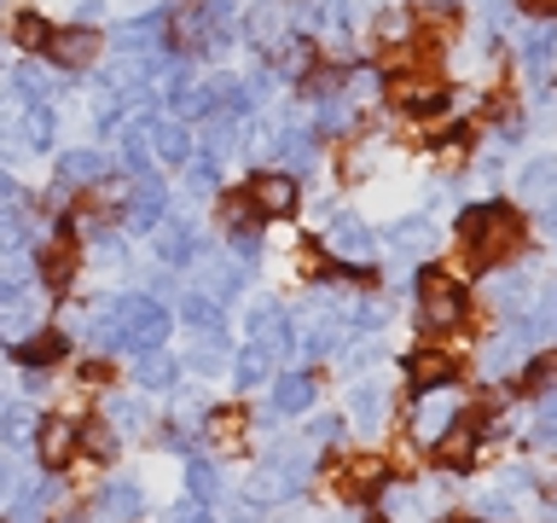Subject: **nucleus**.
<instances>
[{
  "label": "nucleus",
  "mask_w": 557,
  "mask_h": 523,
  "mask_svg": "<svg viewBox=\"0 0 557 523\" xmlns=\"http://www.w3.org/2000/svg\"><path fill=\"white\" fill-rule=\"evenodd\" d=\"M522 244V221L505 204H476L459 216V251L470 262H505Z\"/></svg>",
  "instance_id": "1"
},
{
  "label": "nucleus",
  "mask_w": 557,
  "mask_h": 523,
  "mask_svg": "<svg viewBox=\"0 0 557 523\" xmlns=\"http://www.w3.org/2000/svg\"><path fill=\"white\" fill-rule=\"evenodd\" d=\"M465 320V291L459 279L442 273V268H424L418 273V331H430V338H442Z\"/></svg>",
  "instance_id": "2"
},
{
  "label": "nucleus",
  "mask_w": 557,
  "mask_h": 523,
  "mask_svg": "<svg viewBox=\"0 0 557 523\" xmlns=\"http://www.w3.org/2000/svg\"><path fill=\"white\" fill-rule=\"evenodd\" d=\"M116 308V326H122V343L134 349H163V338H169V308L157 303V296H122V303H111Z\"/></svg>",
  "instance_id": "3"
},
{
  "label": "nucleus",
  "mask_w": 557,
  "mask_h": 523,
  "mask_svg": "<svg viewBox=\"0 0 557 523\" xmlns=\"http://www.w3.org/2000/svg\"><path fill=\"white\" fill-rule=\"evenodd\" d=\"M99 52H104V35L94 24H59V29H47L41 59L59 64V70H94Z\"/></svg>",
  "instance_id": "4"
},
{
  "label": "nucleus",
  "mask_w": 557,
  "mask_h": 523,
  "mask_svg": "<svg viewBox=\"0 0 557 523\" xmlns=\"http://www.w3.org/2000/svg\"><path fill=\"white\" fill-rule=\"evenodd\" d=\"M163 216H169V186L157 181V174H139V181L122 192V221H128L134 233H151Z\"/></svg>",
  "instance_id": "5"
},
{
  "label": "nucleus",
  "mask_w": 557,
  "mask_h": 523,
  "mask_svg": "<svg viewBox=\"0 0 557 523\" xmlns=\"http://www.w3.org/2000/svg\"><path fill=\"white\" fill-rule=\"evenodd\" d=\"M389 99H395L407 117H442V111H447V87L435 82V76H418V70H407V76L389 82Z\"/></svg>",
  "instance_id": "6"
},
{
  "label": "nucleus",
  "mask_w": 557,
  "mask_h": 523,
  "mask_svg": "<svg viewBox=\"0 0 557 523\" xmlns=\"http://www.w3.org/2000/svg\"><path fill=\"white\" fill-rule=\"evenodd\" d=\"M250 343L268 349V355H278V361H290V355H296V326H290V314L278 308V303H256V314H250Z\"/></svg>",
  "instance_id": "7"
},
{
  "label": "nucleus",
  "mask_w": 557,
  "mask_h": 523,
  "mask_svg": "<svg viewBox=\"0 0 557 523\" xmlns=\"http://www.w3.org/2000/svg\"><path fill=\"white\" fill-rule=\"evenodd\" d=\"M76 448H82V425H76V418H64V413L41 418V430H35V453H41L47 471H64L70 460H76Z\"/></svg>",
  "instance_id": "8"
},
{
  "label": "nucleus",
  "mask_w": 557,
  "mask_h": 523,
  "mask_svg": "<svg viewBox=\"0 0 557 523\" xmlns=\"http://www.w3.org/2000/svg\"><path fill=\"white\" fill-rule=\"evenodd\" d=\"M244 198H250L261 209V221H268V216H290V209L302 204V192H296V174L268 169V174H256V181L244 186Z\"/></svg>",
  "instance_id": "9"
},
{
  "label": "nucleus",
  "mask_w": 557,
  "mask_h": 523,
  "mask_svg": "<svg viewBox=\"0 0 557 523\" xmlns=\"http://www.w3.org/2000/svg\"><path fill=\"white\" fill-rule=\"evenodd\" d=\"M191 157H198V139H191L186 122H174V117H151V163H163V169H186Z\"/></svg>",
  "instance_id": "10"
},
{
  "label": "nucleus",
  "mask_w": 557,
  "mask_h": 523,
  "mask_svg": "<svg viewBox=\"0 0 557 523\" xmlns=\"http://www.w3.org/2000/svg\"><path fill=\"white\" fill-rule=\"evenodd\" d=\"M407 378H412V396H435V390H447V384H459V361H453L447 349H412Z\"/></svg>",
  "instance_id": "11"
},
{
  "label": "nucleus",
  "mask_w": 557,
  "mask_h": 523,
  "mask_svg": "<svg viewBox=\"0 0 557 523\" xmlns=\"http://www.w3.org/2000/svg\"><path fill=\"white\" fill-rule=\"evenodd\" d=\"M244 285V268L226 251H198V291L215 296V303H226V296H238Z\"/></svg>",
  "instance_id": "12"
},
{
  "label": "nucleus",
  "mask_w": 557,
  "mask_h": 523,
  "mask_svg": "<svg viewBox=\"0 0 557 523\" xmlns=\"http://www.w3.org/2000/svg\"><path fill=\"white\" fill-rule=\"evenodd\" d=\"M94 512H99L104 523H134L139 512H146V488L128 483V477H111V483L94 495Z\"/></svg>",
  "instance_id": "13"
},
{
  "label": "nucleus",
  "mask_w": 557,
  "mask_h": 523,
  "mask_svg": "<svg viewBox=\"0 0 557 523\" xmlns=\"http://www.w3.org/2000/svg\"><path fill=\"white\" fill-rule=\"evenodd\" d=\"M151 233H157V256H163L169 268H191V262H198V233H191L186 216H163Z\"/></svg>",
  "instance_id": "14"
},
{
  "label": "nucleus",
  "mask_w": 557,
  "mask_h": 523,
  "mask_svg": "<svg viewBox=\"0 0 557 523\" xmlns=\"http://www.w3.org/2000/svg\"><path fill=\"white\" fill-rule=\"evenodd\" d=\"M325 256H337V262L372 256V227H366L360 216H337V221L325 227Z\"/></svg>",
  "instance_id": "15"
},
{
  "label": "nucleus",
  "mask_w": 557,
  "mask_h": 523,
  "mask_svg": "<svg viewBox=\"0 0 557 523\" xmlns=\"http://www.w3.org/2000/svg\"><path fill=\"white\" fill-rule=\"evenodd\" d=\"M435 460H442V471H459V465H470L476 460V418H453V425L435 436Z\"/></svg>",
  "instance_id": "16"
},
{
  "label": "nucleus",
  "mask_w": 557,
  "mask_h": 523,
  "mask_svg": "<svg viewBox=\"0 0 557 523\" xmlns=\"http://www.w3.org/2000/svg\"><path fill=\"white\" fill-rule=\"evenodd\" d=\"M174 378H181V361L163 355V349H139V355H134L139 396H163V390H174Z\"/></svg>",
  "instance_id": "17"
},
{
  "label": "nucleus",
  "mask_w": 557,
  "mask_h": 523,
  "mask_svg": "<svg viewBox=\"0 0 557 523\" xmlns=\"http://www.w3.org/2000/svg\"><path fill=\"white\" fill-rule=\"evenodd\" d=\"M325 477H337V495L343 500H372L383 488V465L377 460H343L337 471H325Z\"/></svg>",
  "instance_id": "18"
},
{
  "label": "nucleus",
  "mask_w": 557,
  "mask_h": 523,
  "mask_svg": "<svg viewBox=\"0 0 557 523\" xmlns=\"http://www.w3.org/2000/svg\"><path fill=\"white\" fill-rule=\"evenodd\" d=\"M52 134H59V117H52L47 99H35L17 111V146L24 151H52Z\"/></svg>",
  "instance_id": "19"
},
{
  "label": "nucleus",
  "mask_w": 557,
  "mask_h": 523,
  "mask_svg": "<svg viewBox=\"0 0 557 523\" xmlns=\"http://www.w3.org/2000/svg\"><path fill=\"white\" fill-rule=\"evenodd\" d=\"M76 268H82V251L70 239H52L41 251V285L47 291H70L76 285Z\"/></svg>",
  "instance_id": "20"
},
{
  "label": "nucleus",
  "mask_w": 557,
  "mask_h": 523,
  "mask_svg": "<svg viewBox=\"0 0 557 523\" xmlns=\"http://www.w3.org/2000/svg\"><path fill=\"white\" fill-rule=\"evenodd\" d=\"M64 349H70V338L47 326V331H29L24 343H12V355H17V366H24V373H41V366L64 361Z\"/></svg>",
  "instance_id": "21"
},
{
  "label": "nucleus",
  "mask_w": 557,
  "mask_h": 523,
  "mask_svg": "<svg viewBox=\"0 0 557 523\" xmlns=\"http://www.w3.org/2000/svg\"><path fill=\"white\" fill-rule=\"evenodd\" d=\"M104 169H111V157L94 151V146L64 151V157H59V186H87V192H94V186L104 181Z\"/></svg>",
  "instance_id": "22"
},
{
  "label": "nucleus",
  "mask_w": 557,
  "mask_h": 523,
  "mask_svg": "<svg viewBox=\"0 0 557 523\" xmlns=\"http://www.w3.org/2000/svg\"><path fill=\"white\" fill-rule=\"evenodd\" d=\"M313 396H320V378H313V373H278V384H273V413H278V418L308 413Z\"/></svg>",
  "instance_id": "23"
},
{
  "label": "nucleus",
  "mask_w": 557,
  "mask_h": 523,
  "mask_svg": "<svg viewBox=\"0 0 557 523\" xmlns=\"http://www.w3.org/2000/svg\"><path fill=\"white\" fill-rule=\"evenodd\" d=\"M273 157H285V174H302V169H313V157H320V134L313 129H278Z\"/></svg>",
  "instance_id": "24"
},
{
  "label": "nucleus",
  "mask_w": 557,
  "mask_h": 523,
  "mask_svg": "<svg viewBox=\"0 0 557 523\" xmlns=\"http://www.w3.org/2000/svg\"><path fill=\"white\" fill-rule=\"evenodd\" d=\"M517 198L522 204H540V209L557 198V157H534V163L517 174Z\"/></svg>",
  "instance_id": "25"
},
{
  "label": "nucleus",
  "mask_w": 557,
  "mask_h": 523,
  "mask_svg": "<svg viewBox=\"0 0 557 523\" xmlns=\"http://www.w3.org/2000/svg\"><path fill=\"white\" fill-rule=\"evenodd\" d=\"M453 418H459V401L435 390L430 401H418V413H412V436H424V442H435V436H442V430L453 425Z\"/></svg>",
  "instance_id": "26"
},
{
  "label": "nucleus",
  "mask_w": 557,
  "mask_h": 523,
  "mask_svg": "<svg viewBox=\"0 0 557 523\" xmlns=\"http://www.w3.org/2000/svg\"><path fill=\"white\" fill-rule=\"evenodd\" d=\"M226 373H233V390H256V384H268L273 355H268V349H256V343H244L238 355L226 361Z\"/></svg>",
  "instance_id": "27"
},
{
  "label": "nucleus",
  "mask_w": 557,
  "mask_h": 523,
  "mask_svg": "<svg viewBox=\"0 0 557 523\" xmlns=\"http://www.w3.org/2000/svg\"><path fill=\"white\" fill-rule=\"evenodd\" d=\"M181 320H186V326H198L203 338H221V331H226L221 303H215V296H203V291H186V296H181Z\"/></svg>",
  "instance_id": "28"
},
{
  "label": "nucleus",
  "mask_w": 557,
  "mask_h": 523,
  "mask_svg": "<svg viewBox=\"0 0 557 523\" xmlns=\"http://www.w3.org/2000/svg\"><path fill=\"white\" fill-rule=\"evenodd\" d=\"M104 425H111V430H146L151 408L139 396H111V401H104Z\"/></svg>",
  "instance_id": "29"
},
{
  "label": "nucleus",
  "mask_w": 557,
  "mask_h": 523,
  "mask_svg": "<svg viewBox=\"0 0 557 523\" xmlns=\"http://www.w3.org/2000/svg\"><path fill=\"white\" fill-rule=\"evenodd\" d=\"M355 425L360 430H372V425H383V413H389V396H383V384H355Z\"/></svg>",
  "instance_id": "30"
},
{
  "label": "nucleus",
  "mask_w": 557,
  "mask_h": 523,
  "mask_svg": "<svg viewBox=\"0 0 557 523\" xmlns=\"http://www.w3.org/2000/svg\"><path fill=\"white\" fill-rule=\"evenodd\" d=\"M186 488H191V500H198V506H215L221 500V471L191 453V460H186Z\"/></svg>",
  "instance_id": "31"
},
{
  "label": "nucleus",
  "mask_w": 557,
  "mask_h": 523,
  "mask_svg": "<svg viewBox=\"0 0 557 523\" xmlns=\"http://www.w3.org/2000/svg\"><path fill=\"white\" fill-rule=\"evenodd\" d=\"M35 430H41L35 408H7V413H0V442H7V448H29Z\"/></svg>",
  "instance_id": "32"
},
{
  "label": "nucleus",
  "mask_w": 557,
  "mask_h": 523,
  "mask_svg": "<svg viewBox=\"0 0 557 523\" xmlns=\"http://www.w3.org/2000/svg\"><path fill=\"white\" fill-rule=\"evenodd\" d=\"M383 239H389V251H395V256H424L435 233H430V221H395Z\"/></svg>",
  "instance_id": "33"
},
{
  "label": "nucleus",
  "mask_w": 557,
  "mask_h": 523,
  "mask_svg": "<svg viewBox=\"0 0 557 523\" xmlns=\"http://www.w3.org/2000/svg\"><path fill=\"white\" fill-rule=\"evenodd\" d=\"M487 296H494V308L529 314V279H522V273H499L494 285H487Z\"/></svg>",
  "instance_id": "34"
},
{
  "label": "nucleus",
  "mask_w": 557,
  "mask_h": 523,
  "mask_svg": "<svg viewBox=\"0 0 557 523\" xmlns=\"http://www.w3.org/2000/svg\"><path fill=\"white\" fill-rule=\"evenodd\" d=\"M181 186H186V198H215V186H221V174L209 157H191V163L181 169Z\"/></svg>",
  "instance_id": "35"
},
{
  "label": "nucleus",
  "mask_w": 557,
  "mask_h": 523,
  "mask_svg": "<svg viewBox=\"0 0 557 523\" xmlns=\"http://www.w3.org/2000/svg\"><path fill=\"white\" fill-rule=\"evenodd\" d=\"M552 59H557V24H540L529 41H522V64H529V70H546Z\"/></svg>",
  "instance_id": "36"
},
{
  "label": "nucleus",
  "mask_w": 557,
  "mask_h": 523,
  "mask_svg": "<svg viewBox=\"0 0 557 523\" xmlns=\"http://www.w3.org/2000/svg\"><path fill=\"white\" fill-rule=\"evenodd\" d=\"M12 47L41 52V47H47V17H41V12H17V17H12Z\"/></svg>",
  "instance_id": "37"
},
{
  "label": "nucleus",
  "mask_w": 557,
  "mask_h": 523,
  "mask_svg": "<svg viewBox=\"0 0 557 523\" xmlns=\"http://www.w3.org/2000/svg\"><path fill=\"white\" fill-rule=\"evenodd\" d=\"M24 244H29V227L17 216V204L0 209V256H24Z\"/></svg>",
  "instance_id": "38"
},
{
  "label": "nucleus",
  "mask_w": 557,
  "mask_h": 523,
  "mask_svg": "<svg viewBox=\"0 0 557 523\" xmlns=\"http://www.w3.org/2000/svg\"><path fill=\"white\" fill-rule=\"evenodd\" d=\"M302 12H308L313 29H337L348 17V0H302Z\"/></svg>",
  "instance_id": "39"
},
{
  "label": "nucleus",
  "mask_w": 557,
  "mask_h": 523,
  "mask_svg": "<svg viewBox=\"0 0 557 523\" xmlns=\"http://www.w3.org/2000/svg\"><path fill=\"white\" fill-rule=\"evenodd\" d=\"M82 448L94 453V460H116V448H122V442H116V430H111V425H82Z\"/></svg>",
  "instance_id": "40"
},
{
  "label": "nucleus",
  "mask_w": 557,
  "mask_h": 523,
  "mask_svg": "<svg viewBox=\"0 0 557 523\" xmlns=\"http://www.w3.org/2000/svg\"><path fill=\"white\" fill-rule=\"evenodd\" d=\"M522 390H540V396H557V355H540L529 373H522Z\"/></svg>",
  "instance_id": "41"
},
{
  "label": "nucleus",
  "mask_w": 557,
  "mask_h": 523,
  "mask_svg": "<svg viewBox=\"0 0 557 523\" xmlns=\"http://www.w3.org/2000/svg\"><path fill=\"white\" fill-rule=\"evenodd\" d=\"M99 262V268H122L128 262V251H122V233H94V251H87Z\"/></svg>",
  "instance_id": "42"
},
{
  "label": "nucleus",
  "mask_w": 557,
  "mask_h": 523,
  "mask_svg": "<svg viewBox=\"0 0 557 523\" xmlns=\"http://www.w3.org/2000/svg\"><path fill=\"white\" fill-rule=\"evenodd\" d=\"M203 425H209V442H215V448H226V442H238L244 418H238V413H209Z\"/></svg>",
  "instance_id": "43"
},
{
  "label": "nucleus",
  "mask_w": 557,
  "mask_h": 523,
  "mask_svg": "<svg viewBox=\"0 0 557 523\" xmlns=\"http://www.w3.org/2000/svg\"><path fill=\"white\" fill-rule=\"evenodd\" d=\"M331 442H343V418L337 413H320L308 425V448H331Z\"/></svg>",
  "instance_id": "44"
},
{
  "label": "nucleus",
  "mask_w": 557,
  "mask_h": 523,
  "mask_svg": "<svg viewBox=\"0 0 557 523\" xmlns=\"http://www.w3.org/2000/svg\"><path fill=\"white\" fill-rule=\"evenodd\" d=\"M0 338H7V343H24V338H29V314L17 308V303L0 308Z\"/></svg>",
  "instance_id": "45"
},
{
  "label": "nucleus",
  "mask_w": 557,
  "mask_h": 523,
  "mask_svg": "<svg viewBox=\"0 0 557 523\" xmlns=\"http://www.w3.org/2000/svg\"><path fill=\"white\" fill-rule=\"evenodd\" d=\"M534 442H540V448H557V396H546V408H540Z\"/></svg>",
  "instance_id": "46"
},
{
  "label": "nucleus",
  "mask_w": 557,
  "mask_h": 523,
  "mask_svg": "<svg viewBox=\"0 0 557 523\" xmlns=\"http://www.w3.org/2000/svg\"><path fill=\"white\" fill-rule=\"evenodd\" d=\"M377 355H383V343H377V338H360L355 349H348V366H372Z\"/></svg>",
  "instance_id": "47"
},
{
  "label": "nucleus",
  "mask_w": 557,
  "mask_h": 523,
  "mask_svg": "<svg viewBox=\"0 0 557 523\" xmlns=\"http://www.w3.org/2000/svg\"><path fill=\"white\" fill-rule=\"evenodd\" d=\"M169 523H215V518H209V506L186 500V506H174V512H169Z\"/></svg>",
  "instance_id": "48"
},
{
  "label": "nucleus",
  "mask_w": 557,
  "mask_h": 523,
  "mask_svg": "<svg viewBox=\"0 0 557 523\" xmlns=\"http://www.w3.org/2000/svg\"><path fill=\"white\" fill-rule=\"evenodd\" d=\"M186 366H191V373H221V355H215V349H191Z\"/></svg>",
  "instance_id": "49"
},
{
  "label": "nucleus",
  "mask_w": 557,
  "mask_h": 523,
  "mask_svg": "<svg viewBox=\"0 0 557 523\" xmlns=\"http://www.w3.org/2000/svg\"><path fill=\"white\" fill-rule=\"evenodd\" d=\"M163 448H174V453H186V448H191V430H181V425H169V430H163Z\"/></svg>",
  "instance_id": "50"
},
{
  "label": "nucleus",
  "mask_w": 557,
  "mask_h": 523,
  "mask_svg": "<svg viewBox=\"0 0 557 523\" xmlns=\"http://www.w3.org/2000/svg\"><path fill=\"white\" fill-rule=\"evenodd\" d=\"M17 198H24V192H17V181H12V174H7V169H0V209H12Z\"/></svg>",
  "instance_id": "51"
},
{
  "label": "nucleus",
  "mask_w": 557,
  "mask_h": 523,
  "mask_svg": "<svg viewBox=\"0 0 557 523\" xmlns=\"http://www.w3.org/2000/svg\"><path fill=\"white\" fill-rule=\"evenodd\" d=\"M12 495H17V471H12L7 460H0V506H7Z\"/></svg>",
  "instance_id": "52"
},
{
  "label": "nucleus",
  "mask_w": 557,
  "mask_h": 523,
  "mask_svg": "<svg viewBox=\"0 0 557 523\" xmlns=\"http://www.w3.org/2000/svg\"><path fill=\"white\" fill-rule=\"evenodd\" d=\"M517 7L529 12V17H552V12H557V0H517Z\"/></svg>",
  "instance_id": "53"
},
{
  "label": "nucleus",
  "mask_w": 557,
  "mask_h": 523,
  "mask_svg": "<svg viewBox=\"0 0 557 523\" xmlns=\"http://www.w3.org/2000/svg\"><path fill=\"white\" fill-rule=\"evenodd\" d=\"M226 523H256V506H250V500H238L233 512H226Z\"/></svg>",
  "instance_id": "54"
},
{
  "label": "nucleus",
  "mask_w": 557,
  "mask_h": 523,
  "mask_svg": "<svg viewBox=\"0 0 557 523\" xmlns=\"http://www.w3.org/2000/svg\"><path fill=\"white\" fill-rule=\"evenodd\" d=\"M17 303V279H0V308H12Z\"/></svg>",
  "instance_id": "55"
},
{
  "label": "nucleus",
  "mask_w": 557,
  "mask_h": 523,
  "mask_svg": "<svg viewBox=\"0 0 557 523\" xmlns=\"http://www.w3.org/2000/svg\"><path fill=\"white\" fill-rule=\"evenodd\" d=\"M546 227H552V233H557V204H546Z\"/></svg>",
  "instance_id": "56"
},
{
  "label": "nucleus",
  "mask_w": 557,
  "mask_h": 523,
  "mask_svg": "<svg viewBox=\"0 0 557 523\" xmlns=\"http://www.w3.org/2000/svg\"><path fill=\"white\" fill-rule=\"evenodd\" d=\"M0 64H7V41H0Z\"/></svg>",
  "instance_id": "57"
},
{
  "label": "nucleus",
  "mask_w": 557,
  "mask_h": 523,
  "mask_svg": "<svg viewBox=\"0 0 557 523\" xmlns=\"http://www.w3.org/2000/svg\"><path fill=\"white\" fill-rule=\"evenodd\" d=\"M453 523H465V518H453Z\"/></svg>",
  "instance_id": "58"
},
{
  "label": "nucleus",
  "mask_w": 557,
  "mask_h": 523,
  "mask_svg": "<svg viewBox=\"0 0 557 523\" xmlns=\"http://www.w3.org/2000/svg\"><path fill=\"white\" fill-rule=\"evenodd\" d=\"M191 7H198V0H191Z\"/></svg>",
  "instance_id": "59"
},
{
  "label": "nucleus",
  "mask_w": 557,
  "mask_h": 523,
  "mask_svg": "<svg viewBox=\"0 0 557 523\" xmlns=\"http://www.w3.org/2000/svg\"><path fill=\"white\" fill-rule=\"evenodd\" d=\"M0 413H7V408H0Z\"/></svg>",
  "instance_id": "60"
}]
</instances>
